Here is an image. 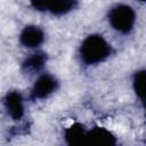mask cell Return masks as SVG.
Segmentation results:
<instances>
[{
    "label": "cell",
    "instance_id": "cell-1",
    "mask_svg": "<svg viewBox=\"0 0 146 146\" xmlns=\"http://www.w3.org/2000/svg\"><path fill=\"white\" fill-rule=\"evenodd\" d=\"M112 52L107 41L98 34L87 36L80 47V57L86 65H95L104 62Z\"/></svg>",
    "mask_w": 146,
    "mask_h": 146
},
{
    "label": "cell",
    "instance_id": "cell-7",
    "mask_svg": "<svg viewBox=\"0 0 146 146\" xmlns=\"http://www.w3.org/2000/svg\"><path fill=\"white\" fill-rule=\"evenodd\" d=\"M115 137L107 129L95 127L88 131V145H114Z\"/></svg>",
    "mask_w": 146,
    "mask_h": 146
},
{
    "label": "cell",
    "instance_id": "cell-6",
    "mask_svg": "<svg viewBox=\"0 0 146 146\" xmlns=\"http://www.w3.org/2000/svg\"><path fill=\"white\" fill-rule=\"evenodd\" d=\"M65 140L68 145H88V130L80 123H73L70 128L65 130Z\"/></svg>",
    "mask_w": 146,
    "mask_h": 146
},
{
    "label": "cell",
    "instance_id": "cell-4",
    "mask_svg": "<svg viewBox=\"0 0 146 146\" xmlns=\"http://www.w3.org/2000/svg\"><path fill=\"white\" fill-rule=\"evenodd\" d=\"M5 107L11 119L21 120L24 115V104L22 95L18 91H9L5 97Z\"/></svg>",
    "mask_w": 146,
    "mask_h": 146
},
{
    "label": "cell",
    "instance_id": "cell-11",
    "mask_svg": "<svg viewBox=\"0 0 146 146\" xmlns=\"http://www.w3.org/2000/svg\"><path fill=\"white\" fill-rule=\"evenodd\" d=\"M52 0H30V3L32 5V7L36 10L40 11H48L50 8Z\"/></svg>",
    "mask_w": 146,
    "mask_h": 146
},
{
    "label": "cell",
    "instance_id": "cell-5",
    "mask_svg": "<svg viewBox=\"0 0 146 146\" xmlns=\"http://www.w3.org/2000/svg\"><path fill=\"white\" fill-rule=\"evenodd\" d=\"M44 40L43 31L35 25H29L23 29L19 35V41L24 47L35 48L39 47Z\"/></svg>",
    "mask_w": 146,
    "mask_h": 146
},
{
    "label": "cell",
    "instance_id": "cell-13",
    "mask_svg": "<svg viewBox=\"0 0 146 146\" xmlns=\"http://www.w3.org/2000/svg\"><path fill=\"white\" fill-rule=\"evenodd\" d=\"M139 1H141V2H146V0H139Z\"/></svg>",
    "mask_w": 146,
    "mask_h": 146
},
{
    "label": "cell",
    "instance_id": "cell-12",
    "mask_svg": "<svg viewBox=\"0 0 146 146\" xmlns=\"http://www.w3.org/2000/svg\"><path fill=\"white\" fill-rule=\"evenodd\" d=\"M143 105H144V108H145V115H146V102H144Z\"/></svg>",
    "mask_w": 146,
    "mask_h": 146
},
{
    "label": "cell",
    "instance_id": "cell-8",
    "mask_svg": "<svg viewBox=\"0 0 146 146\" xmlns=\"http://www.w3.org/2000/svg\"><path fill=\"white\" fill-rule=\"evenodd\" d=\"M46 62H47V55L44 52H42V51L34 52L24 60L23 70L25 72H30V73L39 72L44 66Z\"/></svg>",
    "mask_w": 146,
    "mask_h": 146
},
{
    "label": "cell",
    "instance_id": "cell-9",
    "mask_svg": "<svg viewBox=\"0 0 146 146\" xmlns=\"http://www.w3.org/2000/svg\"><path fill=\"white\" fill-rule=\"evenodd\" d=\"M133 89L136 95L144 103L146 102V70H141L135 73L133 75Z\"/></svg>",
    "mask_w": 146,
    "mask_h": 146
},
{
    "label": "cell",
    "instance_id": "cell-2",
    "mask_svg": "<svg viewBox=\"0 0 146 146\" xmlns=\"http://www.w3.org/2000/svg\"><path fill=\"white\" fill-rule=\"evenodd\" d=\"M108 22L115 31L128 34L133 29L136 14L128 5H116L108 13Z\"/></svg>",
    "mask_w": 146,
    "mask_h": 146
},
{
    "label": "cell",
    "instance_id": "cell-3",
    "mask_svg": "<svg viewBox=\"0 0 146 146\" xmlns=\"http://www.w3.org/2000/svg\"><path fill=\"white\" fill-rule=\"evenodd\" d=\"M58 87L57 80L50 74H42L35 81L32 90H31V98L33 100L47 98L50 94H52Z\"/></svg>",
    "mask_w": 146,
    "mask_h": 146
},
{
    "label": "cell",
    "instance_id": "cell-10",
    "mask_svg": "<svg viewBox=\"0 0 146 146\" xmlns=\"http://www.w3.org/2000/svg\"><path fill=\"white\" fill-rule=\"evenodd\" d=\"M75 5H76V0H52L48 11L57 16L64 15L71 11L75 7Z\"/></svg>",
    "mask_w": 146,
    "mask_h": 146
}]
</instances>
